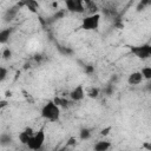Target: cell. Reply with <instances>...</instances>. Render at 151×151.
Returning a JSON list of instances; mask_svg holds the SVG:
<instances>
[{
  "mask_svg": "<svg viewBox=\"0 0 151 151\" xmlns=\"http://www.w3.org/2000/svg\"><path fill=\"white\" fill-rule=\"evenodd\" d=\"M41 117L48 122H57L60 117V107L57 106L53 100L47 101L41 109Z\"/></svg>",
  "mask_w": 151,
  "mask_h": 151,
  "instance_id": "1",
  "label": "cell"
},
{
  "mask_svg": "<svg viewBox=\"0 0 151 151\" xmlns=\"http://www.w3.org/2000/svg\"><path fill=\"white\" fill-rule=\"evenodd\" d=\"M45 131H44V127H41L39 131L34 132V134L32 136V138L29 139V142L27 143V146L28 149L33 150V151H38L44 145V142H45Z\"/></svg>",
  "mask_w": 151,
  "mask_h": 151,
  "instance_id": "2",
  "label": "cell"
},
{
  "mask_svg": "<svg viewBox=\"0 0 151 151\" xmlns=\"http://www.w3.org/2000/svg\"><path fill=\"white\" fill-rule=\"evenodd\" d=\"M99 22H100V14L99 13L91 14L83 19L81 28L85 31H94L99 27Z\"/></svg>",
  "mask_w": 151,
  "mask_h": 151,
  "instance_id": "3",
  "label": "cell"
},
{
  "mask_svg": "<svg viewBox=\"0 0 151 151\" xmlns=\"http://www.w3.org/2000/svg\"><path fill=\"white\" fill-rule=\"evenodd\" d=\"M131 52L140 59H147L151 55V46L150 45H142V46H131Z\"/></svg>",
  "mask_w": 151,
  "mask_h": 151,
  "instance_id": "4",
  "label": "cell"
},
{
  "mask_svg": "<svg viewBox=\"0 0 151 151\" xmlns=\"http://www.w3.org/2000/svg\"><path fill=\"white\" fill-rule=\"evenodd\" d=\"M66 7L70 12H76V13H84L85 12L84 2L81 0H67Z\"/></svg>",
  "mask_w": 151,
  "mask_h": 151,
  "instance_id": "5",
  "label": "cell"
},
{
  "mask_svg": "<svg viewBox=\"0 0 151 151\" xmlns=\"http://www.w3.org/2000/svg\"><path fill=\"white\" fill-rule=\"evenodd\" d=\"M85 97V91L83 85H78L77 87H74L71 92H70V98L74 101H79Z\"/></svg>",
  "mask_w": 151,
  "mask_h": 151,
  "instance_id": "6",
  "label": "cell"
},
{
  "mask_svg": "<svg viewBox=\"0 0 151 151\" xmlns=\"http://www.w3.org/2000/svg\"><path fill=\"white\" fill-rule=\"evenodd\" d=\"M33 134H34V131L31 127H26L22 132L19 133V140H20V143L24 144V145H27V143L29 142V139L32 138Z\"/></svg>",
  "mask_w": 151,
  "mask_h": 151,
  "instance_id": "7",
  "label": "cell"
},
{
  "mask_svg": "<svg viewBox=\"0 0 151 151\" xmlns=\"http://www.w3.org/2000/svg\"><path fill=\"white\" fill-rule=\"evenodd\" d=\"M142 80H143V76L140 72H132L127 78V83L130 85H138L142 83Z\"/></svg>",
  "mask_w": 151,
  "mask_h": 151,
  "instance_id": "8",
  "label": "cell"
},
{
  "mask_svg": "<svg viewBox=\"0 0 151 151\" xmlns=\"http://www.w3.org/2000/svg\"><path fill=\"white\" fill-rule=\"evenodd\" d=\"M111 147V143L107 140H99L94 144L93 150L94 151H107Z\"/></svg>",
  "mask_w": 151,
  "mask_h": 151,
  "instance_id": "9",
  "label": "cell"
},
{
  "mask_svg": "<svg viewBox=\"0 0 151 151\" xmlns=\"http://www.w3.org/2000/svg\"><path fill=\"white\" fill-rule=\"evenodd\" d=\"M12 34V28H5L0 31V44H6Z\"/></svg>",
  "mask_w": 151,
  "mask_h": 151,
  "instance_id": "10",
  "label": "cell"
},
{
  "mask_svg": "<svg viewBox=\"0 0 151 151\" xmlns=\"http://www.w3.org/2000/svg\"><path fill=\"white\" fill-rule=\"evenodd\" d=\"M20 5H25L29 11L32 12H37V9L39 8V4L37 1H32V0H28V1H25V2H21Z\"/></svg>",
  "mask_w": 151,
  "mask_h": 151,
  "instance_id": "11",
  "label": "cell"
},
{
  "mask_svg": "<svg viewBox=\"0 0 151 151\" xmlns=\"http://www.w3.org/2000/svg\"><path fill=\"white\" fill-rule=\"evenodd\" d=\"M53 103L57 105V106H67V104H68V101L65 99V98H60V97H57V98H54L53 99Z\"/></svg>",
  "mask_w": 151,
  "mask_h": 151,
  "instance_id": "12",
  "label": "cell"
},
{
  "mask_svg": "<svg viewBox=\"0 0 151 151\" xmlns=\"http://www.w3.org/2000/svg\"><path fill=\"white\" fill-rule=\"evenodd\" d=\"M142 76H143V79H150L151 78V67H143L142 71H140Z\"/></svg>",
  "mask_w": 151,
  "mask_h": 151,
  "instance_id": "13",
  "label": "cell"
},
{
  "mask_svg": "<svg viewBox=\"0 0 151 151\" xmlns=\"http://www.w3.org/2000/svg\"><path fill=\"white\" fill-rule=\"evenodd\" d=\"M86 94H87L90 98H97L98 94H99V90H98L97 87H91V88L86 92Z\"/></svg>",
  "mask_w": 151,
  "mask_h": 151,
  "instance_id": "14",
  "label": "cell"
},
{
  "mask_svg": "<svg viewBox=\"0 0 151 151\" xmlns=\"http://www.w3.org/2000/svg\"><path fill=\"white\" fill-rule=\"evenodd\" d=\"M90 136H91V132H90L88 129H83V130L80 131V133H79V137H80L81 140H84V139H88Z\"/></svg>",
  "mask_w": 151,
  "mask_h": 151,
  "instance_id": "15",
  "label": "cell"
},
{
  "mask_svg": "<svg viewBox=\"0 0 151 151\" xmlns=\"http://www.w3.org/2000/svg\"><path fill=\"white\" fill-rule=\"evenodd\" d=\"M12 142V138L8 136V134H2L1 137H0V144H2V145H7V144H9Z\"/></svg>",
  "mask_w": 151,
  "mask_h": 151,
  "instance_id": "16",
  "label": "cell"
},
{
  "mask_svg": "<svg viewBox=\"0 0 151 151\" xmlns=\"http://www.w3.org/2000/svg\"><path fill=\"white\" fill-rule=\"evenodd\" d=\"M15 14H17V9H9V11H7V12H6V15H5V20H6V21L12 20Z\"/></svg>",
  "mask_w": 151,
  "mask_h": 151,
  "instance_id": "17",
  "label": "cell"
},
{
  "mask_svg": "<svg viewBox=\"0 0 151 151\" xmlns=\"http://www.w3.org/2000/svg\"><path fill=\"white\" fill-rule=\"evenodd\" d=\"M7 77V70L2 66H0V81H2Z\"/></svg>",
  "mask_w": 151,
  "mask_h": 151,
  "instance_id": "18",
  "label": "cell"
},
{
  "mask_svg": "<svg viewBox=\"0 0 151 151\" xmlns=\"http://www.w3.org/2000/svg\"><path fill=\"white\" fill-rule=\"evenodd\" d=\"M11 51H9V48H5L4 50V52H2V57L5 58V59H8L9 57H11Z\"/></svg>",
  "mask_w": 151,
  "mask_h": 151,
  "instance_id": "19",
  "label": "cell"
},
{
  "mask_svg": "<svg viewBox=\"0 0 151 151\" xmlns=\"http://www.w3.org/2000/svg\"><path fill=\"white\" fill-rule=\"evenodd\" d=\"M110 131H111V126H107V127H105V129H103L100 131V134L101 136H107L110 133Z\"/></svg>",
  "mask_w": 151,
  "mask_h": 151,
  "instance_id": "20",
  "label": "cell"
},
{
  "mask_svg": "<svg viewBox=\"0 0 151 151\" xmlns=\"http://www.w3.org/2000/svg\"><path fill=\"white\" fill-rule=\"evenodd\" d=\"M76 142H77V140H76V138H74V137H71V138L68 139V142L66 143V145H67V146H70V145H74V144H76Z\"/></svg>",
  "mask_w": 151,
  "mask_h": 151,
  "instance_id": "21",
  "label": "cell"
},
{
  "mask_svg": "<svg viewBox=\"0 0 151 151\" xmlns=\"http://www.w3.org/2000/svg\"><path fill=\"white\" fill-rule=\"evenodd\" d=\"M7 104H8V101H7V100H0V109H2V107H5V106H7Z\"/></svg>",
  "mask_w": 151,
  "mask_h": 151,
  "instance_id": "22",
  "label": "cell"
},
{
  "mask_svg": "<svg viewBox=\"0 0 151 151\" xmlns=\"http://www.w3.org/2000/svg\"><path fill=\"white\" fill-rule=\"evenodd\" d=\"M144 147H146V149H147V150H149V151H150V150H151V145H150V144H149V143H145V144H144Z\"/></svg>",
  "mask_w": 151,
  "mask_h": 151,
  "instance_id": "23",
  "label": "cell"
}]
</instances>
